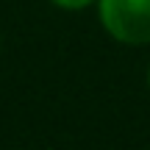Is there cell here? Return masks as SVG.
Masks as SVG:
<instances>
[{"label":"cell","instance_id":"6da1fadb","mask_svg":"<svg viewBox=\"0 0 150 150\" xmlns=\"http://www.w3.org/2000/svg\"><path fill=\"white\" fill-rule=\"evenodd\" d=\"M100 17L106 31L120 42H150V0H100Z\"/></svg>","mask_w":150,"mask_h":150},{"label":"cell","instance_id":"7a4b0ae2","mask_svg":"<svg viewBox=\"0 0 150 150\" xmlns=\"http://www.w3.org/2000/svg\"><path fill=\"white\" fill-rule=\"evenodd\" d=\"M56 6H61V8H83V6H89L92 0H53Z\"/></svg>","mask_w":150,"mask_h":150}]
</instances>
